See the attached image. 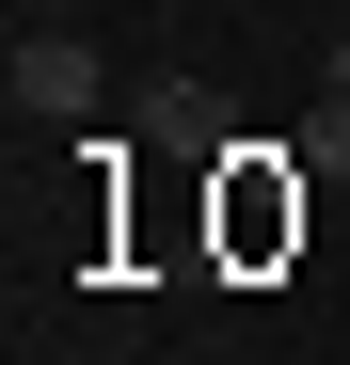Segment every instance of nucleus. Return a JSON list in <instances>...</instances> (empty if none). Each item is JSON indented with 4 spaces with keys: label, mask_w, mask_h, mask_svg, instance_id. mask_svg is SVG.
<instances>
[{
    "label": "nucleus",
    "mask_w": 350,
    "mask_h": 365,
    "mask_svg": "<svg viewBox=\"0 0 350 365\" xmlns=\"http://www.w3.org/2000/svg\"><path fill=\"white\" fill-rule=\"evenodd\" d=\"M96 96H111L96 32H16V128H96Z\"/></svg>",
    "instance_id": "f257e3e1"
},
{
    "label": "nucleus",
    "mask_w": 350,
    "mask_h": 365,
    "mask_svg": "<svg viewBox=\"0 0 350 365\" xmlns=\"http://www.w3.org/2000/svg\"><path fill=\"white\" fill-rule=\"evenodd\" d=\"M144 143H159V159H239V143H223V111H207L191 80H159V111H144Z\"/></svg>",
    "instance_id": "f03ea898"
},
{
    "label": "nucleus",
    "mask_w": 350,
    "mask_h": 365,
    "mask_svg": "<svg viewBox=\"0 0 350 365\" xmlns=\"http://www.w3.org/2000/svg\"><path fill=\"white\" fill-rule=\"evenodd\" d=\"M303 159H350V32H334V64H319V111H303Z\"/></svg>",
    "instance_id": "7ed1b4c3"
}]
</instances>
